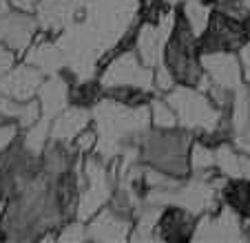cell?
I'll return each instance as SVG.
<instances>
[{"instance_id":"6da1fadb","label":"cell","mask_w":250,"mask_h":243,"mask_svg":"<svg viewBox=\"0 0 250 243\" xmlns=\"http://www.w3.org/2000/svg\"><path fill=\"white\" fill-rule=\"evenodd\" d=\"M195 142V133L188 128H155L151 126L137 148V159L142 164L166 173L175 179L190 177V146Z\"/></svg>"},{"instance_id":"7a4b0ae2","label":"cell","mask_w":250,"mask_h":243,"mask_svg":"<svg viewBox=\"0 0 250 243\" xmlns=\"http://www.w3.org/2000/svg\"><path fill=\"white\" fill-rule=\"evenodd\" d=\"M162 64L166 66V71L173 75L177 84L195 86L202 91H206L210 84L202 64V53L197 49V33L190 29L188 20L184 18L177 5H175V22L166 42Z\"/></svg>"},{"instance_id":"3957f363","label":"cell","mask_w":250,"mask_h":243,"mask_svg":"<svg viewBox=\"0 0 250 243\" xmlns=\"http://www.w3.org/2000/svg\"><path fill=\"white\" fill-rule=\"evenodd\" d=\"M164 100L177 115V124L182 128L193 131L195 137L212 131L224 117V113L215 106L210 95L202 89H195V86L177 84L168 93H164Z\"/></svg>"},{"instance_id":"277c9868","label":"cell","mask_w":250,"mask_h":243,"mask_svg":"<svg viewBox=\"0 0 250 243\" xmlns=\"http://www.w3.org/2000/svg\"><path fill=\"white\" fill-rule=\"evenodd\" d=\"M250 40V31L241 22L228 18L226 14L215 7L210 16L208 27L199 33L197 38V49L202 56L206 53H219V51H235L239 53V49Z\"/></svg>"},{"instance_id":"5b68a950","label":"cell","mask_w":250,"mask_h":243,"mask_svg":"<svg viewBox=\"0 0 250 243\" xmlns=\"http://www.w3.org/2000/svg\"><path fill=\"white\" fill-rule=\"evenodd\" d=\"M40 33L36 14L20 11L9 5V0H0V42L9 47L18 58H24L29 47Z\"/></svg>"},{"instance_id":"8992f818","label":"cell","mask_w":250,"mask_h":243,"mask_svg":"<svg viewBox=\"0 0 250 243\" xmlns=\"http://www.w3.org/2000/svg\"><path fill=\"white\" fill-rule=\"evenodd\" d=\"M100 82L102 86H122V84H131V86H144L148 91H155V69L146 66L140 60L135 49L120 53L118 58L109 62L100 71Z\"/></svg>"},{"instance_id":"52a82bcc","label":"cell","mask_w":250,"mask_h":243,"mask_svg":"<svg viewBox=\"0 0 250 243\" xmlns=\"http://www.w3.org/2000/svg\"><path fill=\"white\" fill-rule=\"evenodd\" d=\"M241 239H248L246 219H241L226 203H222L217 210L199 215L193 234V241H241Z\"/></svg>"},{"instance_id":"ba28073f","label":"cell","mask_w":250,"mask_h":243,"mask_svg":"<svg viewBox=\"0 0 250 243\" xmlns=\"http://www.w3.org/2000/svg\"><path fill=\"white\" fill-rule=\"evenodd\" d=\"M197 219V215L180 203H166L155 221V241H193Z\"/></svg>"},{"instance_id":"9c48e42d","label":"cell","mask_w":250,"mask_h":243,"mask_svg":"<svg viewBox=\"0 0 250 243\" xmlns=\"http://www.w3.org/2000/svg\"><path fill=\"white\" fill-rule=\"evenodd\" d=\"M202 64L212 84L224 86V89H230V91H237L246 84L244 73H241L239 53L235 51L206 53V56H202Z\"/></svg>"},{"instance_id":"30bf717a","label":"cell","mask_w":250,"mask_h":243,"mask_svg":"<svg viewBox=\"0 0 250 243\" xmlns=\"http://www.w3.org/2000/svg\"><path fill=\"white\" fill-rule=\"evenodd\" d=\"M42 82L44 71H40L38 66L29 64V62H22V64H16L0 80V93L18 100V102H27V100H33L38 95Z\"/></svg>"},{"instance_id":"8fae6325","label":"cell","mask_w":250,"mask_h":243,"mask_svg":"<svg viewBox=\"0 0 250 243\" xmlns=\"http://www.w3.org/2000/svg\"><path fill=\"white\" fill-rule=\"evenodd\" d=\"M133 221L115 215L109 206H104L86 221V239L93 241H124L131 239Z\"/></svg>"},{"instance_id":"7c38bea8","label":"cell","mask_w":250,"mask_h":243,"mask_svg":"<svg viewBox=\"0 0 250 243\" xmlns=\"http://www.w3.org/2000/svg\"><path fill=\"white\" fill-rule=\"evenodd\" d=\"M219 197L241 219H250V177H224Z\"/></svg>"},{"instance_id":"4fadbf2b","label":"cell","mask_w":250,"mask_h":243,"mask_svg":"<svg viewBox=\"0 0 250 243\" xmlns=\"http://www.w3.org/2000/svg\"><path fill=\"white\" fill-rule=\"evenodd\" d=\"M155 95H157L155 91H148V89H144V86H131V84L104 86V98H109V100H113V102H120L131 108L148 106Z\"/></svg>"},{"instance_id":"5bb4252c","label":"cell","mask_w":250,"mask_h":243,"mask_svg":"<svg viewBox=\"0 0 250 243\" xmlns=\"http://www.w3.org/2000/svg\"><path fill=\"white\" fill-rule=\"evenodd\" d=\"M148 108H151V124L155 128H175V126H180V124H177V115H175V111L170 108V104L164 100V95L157 93L155 98L151 100Z\"/></svg>"},{"instance_id":"9a60e30c","label":"cell","mask_w":250,"mask_h":243,"mask_svg":"<svg viewBox=\"0 0 250 243\" xmlns=\"http://www.w3.org/2000/svg\"><path fill=\"white\" fill-rule=\"evenodd\" d=\"M18 60H20V58L16 56V53L11 51L9 47H5V44L0 42V80L5 78V75L9 73L11 69H14Z\"/></svg>"},{"instance_id":"2e32d148","label":"cell","mask_w":250,"mask_h":243,"mask_svg":"<svg viewBox=\"0 0 250 243\" xmlns=\"http://www.w3.org/2000/svg\"><path fill=\"white\" fill-rule=\"evenodd\" d=\"M239 62H241V73H244V82L250 86V40L239 49Z\"/></svg>"},{"instance_id":"e0dca14e","label":"cell","mask_w":250,"mask_h":243,"mask_svg":"<svg viewBox=\"0 0 250 243\" xmlns=\"http://www.w3.org/2000/svg\"><path fill=\"white\" fill-rule=\"evenodd\" d=\"M38 2H40V0H9L11 7H16V9H20V11H29V14H33V11H36Z\"/></svg>"},{"instance_id":"ac0fdd59","label":"cell","mask_w":250,"mask_h":243,"mask_svg":"<svg viewBox=\"0 0 250 243\" xmlns=\"http://www.w3.org/2000/svg\"><path fill=\"white\" fill-rule=\"evenodd\" d=\"M2 212H5V203H0V221H2Z\"/></svg>"}]
</instances>
